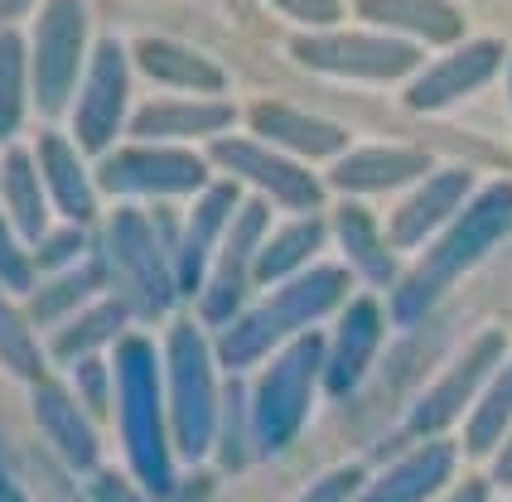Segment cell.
Instances as JSON below:
<instances>
[{
  "instance_id": "8992f818",
  "label": "cell",
  "mask_w": 512,
  "mask_h": 502,
  "mask_svg": "<svg viewBox=\"0 0 512 502\" xmlns=\"http://www.w3.org/2000/svg\"><path fill=\"white\" fill-rule=\"evenodd\" d=\"M107 266L121 280V300L136 314H160L174 300V271L160 227L136 208H121L107 227Z\"/></svg>"
},
{
  "instance_id": "ffe728a7",
  "label": "cell",
  "mask_w": 512,
  "mask_h": 502,
  "mask_svg": "<svg viewBox=\"0 0 512 502\" xmlns=\"http://www.w3.org/2000/svg\"><path fill=\"white\" fill-rule=\"evenodd\" d=\"M512 430V363H503L488 377L484 396L469 406V425H464V449L469 454H493Z\"/></svg>"
},
{
  "instance_id": "4fadbf2b",
  "label": "cell",
  "mask_w": 512,
  "mask_h": 502,
  "mask_svg": "<svg viewBox=\"0 0 512 502\" xmlns=\"http://www.w3.org/2000/svg\"><path fill=\"white\" fill-rule=\"evenodd\" d=\"M474 189V174L469 169H445V174H430L416 194L392 213V227H387V242L392 247H421L435 227L455 223L459 203Z\"/></svg>"
},
{
  "instance_id": "f1b7e54d",
  "label": "cell",
  "mask_w": 512,
  "mask_h": 502,
  "mask_svg": "<svg viewBox=\"0 0 512 502\" xmlns=\"http://www.w3.org/2000/svg\"><path fill=\"white\" fill-rule=\"evenodd\" d=\"M102 280H107V261H87L83 271H73V276H63V280H54V285H44V290H34V319H39V324L68 319V309L83 305Z\"/></svg>"
},
{
  "instance_id": "d6986e66",
  "label": "cell",
  "mask_w": 512,
  "mask_h": 502,
  "mask_svg": "<svg viewBox=\"0 0 512 502\" xmlns=\"http://www.w3.org/2000/svg\"><path fill=\"white\" fill-rule=\"evenodd\" d=\"M39 174H44V189L54 194L58 213H68L73 223L92 218V184H87V174L68 140H58V136L39 140Z\"/></svg>"
},
{
  "instance_id": "d590c367",
  "label": "cell",
  "mask_w": 512,
  "mask_h": 502,
  "mask_svg": "<svg viewBox=\"0 0 512 502\" xmlns=\"http://www.w3.org/2000/svg\"><path fill=\"white\" fill-rule=\"evenodd\" d=\"M0 280H5L10 290H34L29 256H20V242H15V232H10L5 218H0Z\"/></svg>"
},
{
  "instance_id": "4316f807",
  "label": "cell",
  "mask_w": 512,
  "mask_h": 502,
  "mask_svg": "<svg viewBox=\"0 0 512 502\" xmlns=\"http://www.w3.org/2000/svg\"><path fill=\"white\" fill-rule=\"evenodd\" d=\"M300 54H310V63H329L348 73H401L416 58L397 44H300Z\"/></svg>"
},
{
  "instance_id": "7bdbcfd3",
  "label": "cell",
  "mask_w": 512,
  "mask_h": 502,
  "mask_svg": "<svg viewBox=\"0 0 512 502\" xmlns=\"http://www.w3.org/2000/svg\"><path fill=\"white\" fill-rule=\"evenodd\" d=\"M29 0H0V20H15V10H25Z\"/></svg>"
},
{
  "instance_id": "d4e9b609",
  "label": "cell",
  "mask_w": 512,
  "mask_h": 502,
  "mask_svg": "<svg viewBox=\"0 0 512 502\" xmlns=\"http://www.w3.org/2000/svg\"><path fill=\"white\" fill-rule=\"evenodd\" d=\"M493 58H498V49H493V44H479V49H469V54L450 58L445 68H435V73H430L426 83H416V92H411V107H445V102H455L464 87H474L479 78H488Z\"/></svg>"
},
{
  "instance_id": "d6a6232c",
  "label": "cell",
  "mask_w": 512,
  "mask_h": 502,
  "mask_svg": "<svg viewBox=\"0 0 512 502\" xmlns=\"http://www.w3.org/2000/svg\"><path fill=\"white\" fill-rule=\"evenodd\" d=\"M218 420H228V430H223V464H228V469H242L256 449V430H252V406H247V396H242L237 382L228 387V406H223Z\"/></svg>"
},
{
  "instance_id": "8d00e7d4",
  "label": "cell",
  "mask_w": 512,
  "mask_h": 502,
  "mask_svg": "<svg viewBox=\"0 0 512 502\" xmlns=\"http://www.w3.org/2000/svg\"><path fill=\"white\" fill-rule=\"evenodd\" d=\"M73 377H78V391H83V406L102 416V411H107V367H102V358H97V353H83L78 367H73Z\"/></svg>"
},
{
  "instance_id": "e575fe53",
  "label": "cell",
  "mask_w": 512,
  "mask_h": 502,
  "mask_svg": "<svg viewBox=\"0 0 512 502\" xmlns=\"http://www.w3.org/2000/svg\"><path fill=\"white\" fill-rule=\"evenodd\" d=\"M358 483H363V469H353V464H348V469H334V474L314 478L295 502H353L358 498Z\"/></svg>"
},
{
  "instance_id": "44dd1931",
  "label": "cell",
  "mask_w": 512,
  "mask_h": 502,
  "mask_svg": "<svg viewBox=\"0 0 512 502\" xmlns=\"http://www.w3.org/2000/svg\"><path fill=\"white\" fill-rule=\"evenodd\" d=\"M334 232H339V242H343V251H348V261H353L358 276H368L372 285H387V280H392L397 261H392L387 242L377 237L372 218L358 208V203H343L339 213H334Z\"/></svg>"
},
{
  "instance_id": "60d3db41",
  "label": "cell",
  "mask_w": 512,
  "mask_h": 502,
  "mask_svg": "<svg viewBox=\"0 0 512 502\" xmlns=\"http://www.w3.org/2000/svg\"><path fill=\"white\" fill-rule=\"evenodd\" d=\"M445 502H488V483L484 478H469V483H459Z\"/></svg>"
},
{
  "instance_id": "7a4b0ae2",
  "label": "cell",
  "mask_w": 512,
  "mask_h": 502,
  "mask_svg": "<svg viewBox=\"0 0 512 502\" xmlns=\"http://www.w3.org/2000/svg\"><path fill=\"white\" fill-rule=\"evenodd\" d=\"M116 406H121V440H126V459L136 469V483L150 498H170L174 459L170 445H165L155 348L145 338H121L116 343Z\"/></svg>"
},
{
  "instance_id": "836d02e7",
  "label": "cell",
  "mask_w": 512,
  "mask_h": 502,
  "mask_svg": "<svg viewBox=\"0 0 512 502\" xmlns=\"http://www.w3.org/2000/svg\"><path fill=\"white\" fill-rule=\"evenodd\" d=\"M363 10L372 15H406L401 25H421L430 34H455V15L450 10H440V5H430V0H363Z\"/></svg>"
},
{
  "instance_id": "f546056e",
  "label": "cell",
  "mask_w": 512,
  "mask_h": 502,
  "mask_svg": "<svg viewBox=\"0 0 512 502\" xmlns=\"http://www.w3.org/2000/svg\"><path fill=\"white\" fill-rule=\"evenodd\" d=\"M25 116V44L20 34H0V140L20 131Z\"/></svg>"
},
{
  "instance_id": "cb8c5ba5",
  "label": "cell",
  "mask_w": 512,
  "mask_h": 502,
  "mask_svg": "<svg viewBox=\"0 0 512 502\" xmlns=\"http://www.w3.org/2000/svg\"><path fill=\"white\" fill-rule=\"evenodd\" d=\"M252 121H256V131H261L266 140H276V145H295V150H305V155H334V150H343L339 126H324V121H310V116L285 112V107H261Z\"/></svg>"
},
{
  "instance_id": "b9f144b4",
  "label": "cell",
  "mask_w": 512,
  "mask_h": 502,
  "mask_svg": "<svg viewBox=\"0 0 512 502\" xmlns=\"http://www.w3.org/2000/svg\"><path fill=\"white\" fill-rule=\"evenodd\" d=\"M0 502H29L25 493H20V483L5 474V464H0Z\"/></svg>"
},
{
  "instance_id": "8fae6325",
  "label": "cell",
  "mask_w": 512,
  "mask_h": 502,
  "mask_svg": "<svg viewBox=\"0 0 512 502\" xmlns=\"http://www.w3.org/2000/svg\"><path fill=\"white\" fill-rule=\"evenodd\" d=\"M203 160L184 155V150H155V145H136L121 150L102 169V189L112 194H189L203 189Z\"/></svg>"
},
{
  "instance_id": "9a60e30c",
  "label": "cell",
  "mask_w": 512,
  "mask_h": 502,
  "mask_svg": "<svg viewBox=\"0 0 512 502\" xmlns=\"http://www.w3.org/2000/svg\"><path fill=\"white\" fill-rule=\"evenodd\" d=\"M232 218H237V189H232V184L203 189L199 208L189 213L184 237L174 242V280H179V290H199L208 261L218 256L213 247H218V237L232 227Z\"/></svg>"
},
{
  "instance_id": "277c9868",
  "label": "cell",
  "mask_w": 512,
  "mask_h": 502,
  "mask_svg": "<svg viewBox=\"0 0 512 502\" xmlns=\"http://www.w3.org/2000/svg\"><path fill=\"white\" fill-rule=\"evenodd\" d=\"M319 377H324V338L319 334H300L276 363L261 372L252 396L256 454H281L300 435Z\"/></svg>"
},
{
  "instance_id": "ab89813d",
  "label": "cell",
  "mask_w": 512,
  "mask_h": 502,
  "mask_svg": "<svg viewBox=\"0 0 512 502\" xmlns=\"http://www.w3.org/2000/svg\"><path fill=\"white\" fill-rule=\"evenodd\" d=\"M493 454H498V459H493V483H503V488H508L512 483V430H508V440L493 449Z\"/></svg>"
},
{
  "instance_id": "83f0119b",
  "label": "cell",
  "mask_w": 512,
  "mask_h": 502,
  "mask_svg": "<svg viewBox=\"0 0 512 502\" xmlns=\"http://www.w3.org/2000/svg\"><path fill=\"white\" fill-rule=\"evenodd\" d=\"M131 314H136V309L126 305V300H102L97 309H87L78 324H68V329L54 338V353H63V358H83V353H92L97 343H107Z\"/></svg>"
},
{
  "instance_id": "2e32d148",
  "label": "cell",
  "mask_w": 512,
  "mask_h": 502,
  "mask_svg": "<svg viewBox=\"0 0 512 502\" xmlns=\"http://www.w3.org/2000/svg\"><path fill=\"white\" fill-rule=\"evenodd\" d=\"M92 411L83 401H73L58 382H39L34 387V420L39 430L49 435V445L63 454L68 469H97L102 459V445H97V430H92Z\"/></svg>"
},
{
  "instance_id": "4dcf8cb0",
  "label": "cell",
  "mask_w": 512,
  "mask_h": 502,
  "mask_svg": "<svg viewBox=\"0 0 512 502\" xmlns=\"http://www.w3.org/2000/svg\"><path fill=\"white\" fill-rule=\"evenodd\" d=\"M141 54V68L145 73H155L160 83H179V87H218V68H208L199 63L194 54H184V49H174V44H141L136 49Z\"/></svg>"
},
{
  "instance_id": "52a82bcc",
  "label": "cell",
  "mask_w": 512,
  "mask_h": 502,
  "mask_svg": "<svg viewBox=\"0 0 512 502\" xmlns=\"http://www.w3.org/2000/svg\"><path fill=\"white\" fill-rule=\"evenodd\" d=\"M503 353H508V338L503 334L479 338V343H474V348L416 401V411L406 416V435H440L450 420L464 416V411L474 406L479 387H488V377L503 367Z\"/></svg>"
},
{
  "instance_id": "7402d4cb",
  "label": "cell",
  "mask_w": 512,
  "mask_h": 502,
  "mask_svg": "<svg viewBox=\"0 0 512 502\" xmlns=\"http://www.w3.org/2000/svg\"><path fill=\"white\" fill-rule=\"evenodd\" d=\"M0 184H5V203H10V223L20 237H44V174H34V160L25 150H10L0 165Z\"/></svg>"
},
{
  "instance_id": "484cf974",
  "label": "cell",
  "mask_w": 512,
  "mask_h": 502,
  "mask_svg": "<svg viewBox=\"0 0 512 502\" xmlns=\"http://www.w3.org/2000/svg\"><path fill=\"white\" fill-rule=\"evenodd\" d=\"M319 242H324V223H319V218L290 223L281 237H271L266 247L256 251V285H271V280L290 276L295 266H305L310 251H319Z\"/></svg>"
},
{
  "instance_id": "ac0fdd59",
  "label": "cell",
  "mask_w": 512,
  "mask_h": 502,
  "mask_svg": "<svg viewBox=\"0 0 512 502\" xmlns=\"http://www.w3.org/2000/svg\"><path fill=\"white\" fill-rule=\"evenodd\" d=\"M421 174H430V160L421 150H358L329 174V184L343 194H382V189L411 184Z\"/></svg>"
},
{
  "instance_id": "ba28073f",
  "label": "cell",
  "mask_w": 512,
  "mask_h": 502,
  "mask_svg": "<svg viewBox=\"0 0 512 502\" xmlns=\"http://www.w3.org/2000/svg\"><path fill=\"white\" fill-rule=\"evenodd\" d=\"M78 54H83V0H49L34 44V92L44 112H58L68 102Z\"/></svg>"
},
{
  "instance_id": "7c38bea8",
  "label": "cell",
  "mask_w": 512,
  "mask_h": 502,
  "mask_svg": "<svg viewBox=\"0 0 512 502\" xmlns=\"http://www.w3.org/2000/svg\"><path fill=\"white\" fill-rule=\"evenodd\" d=\"M126 112V58L116 44H97L92 73H87V92L78 102V145L83 150H107Z\"/></svg>"
},
{
  "instance_id": "30bf717a",
  "label": "cell",
  "mask_w": 512,
  "mask_h": 502,
  "mask_svg": "<svg viewBox=\"0 0 512 502\" xmlns=\"http://www.w3.org/2000/svg\"><path fill=\"white\" fill-rule=\"evenodd\" d=\"M213 160L223 169H232L237 179L266 189V194L276 198L281 208H290V213H314L319 198H324L314 174H305L300 165H290L281 155H271L266 145H252V140H218V145H213Z\"/></svg>"
},
{
  "instance_id": "1f68e13d",
  "label": "cell",
  "mask_w": 512,
  "mask_h": 502,
  "mask_svg": "<svg viewBox=\"0 0 512 502\" xmlns=\"http://www.w3.org/2000/svg\"><path fill=\"white\" fill-rule=\"evenodd\" d=\"M0 363L10 367L15 377H34V382H44V353H39L34 334L25 329V319L10 309L5 295H0Z\"/></svg>"
},
{
  "instance_id": "9c48e42d",
  "label": "cell",
  "mask_w": 512,
  "mask_h": 502,
  "mask_svg": "<svg viewBox=\"0 0 512 502\" xmlns=\"http://www.w3.org/2000/svg\"><path fill=\"white\" fill-rule=\"evenodd\" d=\"M266 232V203H247L237 218H232L228 237H223V251H218V266H213V280H208V295H203V319L208 324H228L242 295L252 290L256 280V242Z\"/></svg>"
},
{
  "instance_id": "e0dca14e",
  "label": "cell",
  "mask_w": 512,
  "mask_h": 502,
  "mask_svg": "<svg viewBox=\"0 0 512 502\" xmlns=\"http://www.w3.org/2000/svg\"><path fill=\"white\" fill-rule=\"evenodd\" d=\"M455 474V449L445 440H426L421 449H411L401 464H392L387 474L368 483L353 502H430Z\"/></svg>"
},
{
  "instance_id": "6da1fadb",
  "label": "cell",
  "mask_w": 512,
  "mask_h": 502,
  "mask_svg": "<svg viewBox=\"0 0 512 502\" xmlns=\"http://www.w3.org/2000/svg\"><path fill=\"white\" fill-rule=\"evenodd\" d=\"M508 227H512V179H503V184H488L469 208H459V218L445 227V237L421 256V266L411 276L401 280V290L392 295V319L397 324H416L469 266L484 261V251Z\"/></svg>"
},
{
  "instance_id": "74e56055",
  "label": "cell",
  "mask_w": 512,
  "mask_h": 502,
  "mask_svg": "<svg viewBox=\"0 0 512 502\" xmlns=\"http://www.w3.org/2000/svg\"><path fill=\"white\" fill-rule=\"evenodd\" d=\"M87 502H145V488H131L121 474H92Z\"/></svg>"
},
{
  "instance_id": "3957f363",
  "label": "cell",
  "mask_w": 512,
  "mask_h": 502,
  "mask_svg": "<svg viewBox=\"0 0 512 502\" xmlns=\"http://www.w3.org/2000/svg\"><path fill=\"white\" fill-rule=\"evenodd\" d=\"M343 290H348V271H339V266H314L310 276L290 280L285 290H276L266 305L252 309L247 319H237L228 334L218 338L223 367H232V372L252 367L256 358H266L281 338L300 334L310 319L329 314V309L343 300Z\"/></svg>"
},
{
  "instance_id": "603a6c76",
  "label": "cell",
  "mask_w": 512,
  "mask_h": 502,
  "mask_svg": "<svg viewBox=\"0 0 512 502\" xmlns=\"http://www.w3.org/2000/svg\"><path fill=\"white\" fill-rule=\"evenodd\" d=\"M232 121L228 107H194V102H155L136 112L131 121V136L141 140H160V136H208V131H223Z\"/></svg>"
},
{
  "instance_id": "f35d334b",
  "label": "cell",
  "mask_w": 512,
  "mask_h": 502,
  "mask_svg": "<svg viewBox=\"0 0 512 502\" xmlns=\"http://www.w3.org/2000/svg\"><path fill=\"white\" fill-rule=\"evenodd\" d=\"M83 251V232L78 227H68V232H58V237H44V247H39V266H68L73 256Z\"/></svg>"
},
{
  "instance_id": "5bb4252c",
  "label": "cell",
  "mask_w": 512,
  "mask_h": 502,
  "mask_svg": "<svg viewBox=\"0 0 512 502\" xmlns=\"http://www.w3.org/2000/svg\"><path fill=\"white\" fill-rule=\"evenodd\" d=\"M377 343H382V309L372 300H353L343 309L329 348H324V387H329V396H343V391H353L363 382Z\"/></svg>"
},
{
  "instance_id": "5b68a950",
  "label": "cell",
  "mask_w": 512,
  "mask_h": 502,
  "mask_svg": "<svg viewBox=\"0 0 512 502\" xmlns=\"http://www.w3.org/2000/svg\"><path fill=\"white\" fill-rule=\"evenodd\" d=\"M218 387H213V358L194 324H174L170 334V420L174 449L184 459H203L218 440Z\"/></svg>"
}]
</instances>
